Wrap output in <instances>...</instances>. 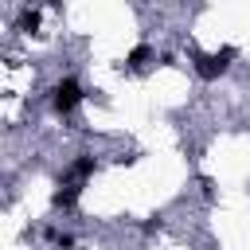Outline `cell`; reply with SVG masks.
Instances as JSON below:
<instances>
[{"instance_id": "obj_3", "label": "cell", "mask_w": 250, "mask_h": 250, "mask_svg": "<svg viewBox=\"0 0 250 250\" xmlns=\"http://www.w3.org/2000/svg\"><path fill=\"white\" fill-rule=\"evenodd\" d=\"M74 195H78V191L66 184V188H59V191L51 195V203H55V207H70V203H74Z\"/></svg>"}, {"instance_id": "obj_6", "label": "cell", "mask_w": 250, "mask_h": 250, "mask_svg": "<svg viewBox=\"0 0 250 250\" xmlns=\"http://www.w3.org/2000/svg\"><path fill=\"white\" fill-rule=\"evenodd\" d=\"M94 172V156H82L78 164H74V176H90Z\"/></svg>"}, {"instance_id": "obj_5", "label": "cell", "mask_w": 250, "mask_h": 250, "mask_svg": "<svg viewBox=\"0 0 250 250\" xmlns=\"http://www.w3.org/2000/svg\"><path fill=\"white\" fill-rule=\"evenodd\" d=\"M145 59H148V47H133L129 51V66H145Z\"/></svg>"}, {"instance_id": "obj_1", "label": "cell", "mask_w": 250, "mask_h": 250, "mask_svg": "<svg viewBox=\"0 0 250 250\" xmlns=\"http://www.w3.org/2000/svg\"><path fill=\"white\" fill-rule=\"evenodd\" d=\"M230 59H234V47H223L219 55H199V59H195V70H199L203 78H219Z\"/></svg>"}, {"instance_id": "obj_2", "label": "cell", "mask_w": 250, "mask_h": 250, "mask_svg": "<svg viewBox=\"0 0 250 250\" xmlns=\"http://www.w3.org/2000/svg\"><path fill=\"white\" fill-rule=\"evenodd\" d=\"M51 94H55V109H59V113H70V109H74V105L82 102V86H78L74 78L59 82V86H55Z\"/></svg>"}, {"instance_id": "obj_4", "label": "cell", "mask_w": 250, "mask_h": 250, "mask_svg": "<svg viewBox=\"0 0 250 250\" xmlns=\"http://www.w3.org/2000/svg\"><path fill=\"white\" fill-rule=\"evenodd\" d=\"M39 27V12H23L20 16V31H35Z\"/></svg>"}]
</instances>
